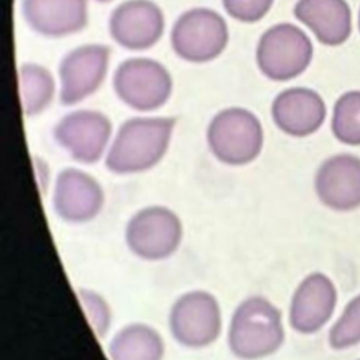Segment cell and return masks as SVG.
Returning <instances> with one entry per match:
<instances>
[{
    "instance_id": "obj_10",
    "label": "cell",
    "mask_w": 360,
    "mask_h": 360,
    "mask_svg": "<svg viewBox=\"0 0 360 360\" xmlns=\"http://www.w3.org/2000/svg\"><path fill=\"white\" fill-rule=\"evenodd\" d=\"M108 60L107 45L86 44L68 52L59 65L60 103L73 105L93 94L107 75Z\"/></svg>"
},
{
    "instance_id": "obj_25",
    "label": "cell",
    "mask_w": 360,
    "mask_h": 360,
    "mask_svg": "<svg viewBox=\"0 0 360 360\" xmlns=\"http://www.w3.org/2000/svg\"><path fill=\"white\" fill-rule=\"evenodd\" d=\"M359 28H360V13H359Z\"/></svg>"
},
{
    "instance_id": "obj_1",
    "label": "cell",
    "mask_w": 360,
    "mask_h": 360,
    "mask_svg": "<svg viewBox=\"0 0 360 360\" xmlns=\"http://www.w3.org/2000/svg\"><path fill=\"white\" fill-rule=\"evenodd\" d=\"M176 125L173 117H134L122 122L107 150L105 166L115 174L142 173L166 155Z\"/></svg>"
},
{
    "instance_id": "obj_22",
    "label": "cell",
    "mask_w": 360,
    "mask_h": 360,
    "mask_svg": "<svg viewBox=\"0 0 360 360\" xmlns=\"http://www.w3.org/2000/svg\"><path fill=\"white\" fill-rule=\"evenodd\" d=\"M77 297L86 318L97 338H104L111 325V308L103 295L89 288H79Z\"/></svg>"
},
{
    "instance_id": "obj_7",
    "label": "cell",
    "mask_w": 360,
    "mask_h": 360,
    "mask_svg": "<svg viewBox=\"0 0 360 360\" xmlns=\"http://www.w3.org/2000/svg\"><path fill=\"white\" fill-rule=\"evenodd\" d=\"M112 86L118 98L136 111H153L172 94V76L158 60L129 58L114 72Z\"/></svg>"
},
{
    "instance_id": "obj_24",
    "label": "cell",
    "mask_w": 360,
    "mask_h": 360,
    "mask_svg": "<svg viewBox=\"0 0 360 360\" xmlns=\"http://www.w3.org/2000/svg\"><path fill=\"white\" fill-rule=\"evenodd\" d=\"M97 1H100V3H108V1H111V0H97Z\"/></svg>"
},
{
    "instance_id": "obj_23",
    "label": "cell",
    "mask_w": 360,
    "mask_h": 360,
    "mask_svg": "<svg viewBox=\"0 0 360 360\" xmlns=\"http://www.w3.org/2000/svg\"><path fill=\"white\" fill-rule=\"evenodd\" d=\"M274 0H222L225 11L242 22H256L271 8Z\"/></svg>"
},
{
    "instance_id": "obj_5",
    "label": "cell",
    "mask_w": 360,
    "mask_h": 360,
    "mask_svg": "<svg viewBox=\"0 0 360 360\" xmlns=\"http://www.w3.org/2000/svg\"><path fill=\"white\" fill-rule=\"evenodd\" d=\"M228 25L224 17L207 7L184 11L173 24L172 48L187 62L202 63L219 56L228 44Z\"/></svg>"
},
{
    "instance_id": "obj_18",
    "label": "cell",
    "mask_w": 360,
    "mask_h": 360,
    "mask_svg": "<svg viewBox=\"0 0 360 360\" xmlns=\"http://www.w3.org/2000/svg\"><path fill=\"white\" fill-rule=\"evenodd\" d=\"M110 360H162L165 342L160 333L142 322L121 328L108 345Z\"/></svg>"
},
{
    "instance_id": "obj_16",
    "label": "cell",
    "mask_w": 360,
    "mask_h": 360,
    "mask_svg": "<svg viewBox=\"0 0 360 360\" xmlns=\"http://www.w3.org/2000/svg\"><path fill=\"white\" fill-rule=\"evenodd\" d=\"M21 13L39 35L59 38L86 27L87 0H22Z\"/></svg>"
},
{
    "instance_id": "obj_19",
    "label": "cell",
    "mask_w": 360,
    "mask_h": 360,
    "mask_svg": "<svg viewBox=\"0 0 360 360\" xmlns=\"http://www.w3.org/2000/svg\"><path fill=\"white\" fill-rule=\"evenodd\" d=\"M18 89L22 112L31 117L51 104L55 96V80L46 68L27 62L18 68Z\"/></svg>"
},
{
    "instance_id": "obj_17",
    "label": "cell",
    "mask_w": 360,
    "mask_h": 360,
    "mask_svg": "<svg viewBox=\"0 0 360 360\" xmlns=\"http://www.w3.org/2000/svg\"><path fill=\"white\" fill-rule=\"evenodd\" d=\"M294 15L323 45L338 46L352 32V11L346 0H298Z\"/></svg>"
},
{
    "instance_id": "obj_20",
    "label": "cell",
    "mask_w": 360,
    "mask_h": 360,
    "mask_svg": "<svg viewBox=\"0 0 360 360\" xmlns=\"http://www.w3.org/2000/svg\"><path fill=\"white\" fill-rule=\"evenodd\" d=\"M332 132L346 145H360V91L352 90L342 94L333 107Z\"/></svg>"
},
{
    "instance_id": "obj_21",
    "label": "cell",
    "mask_w": 360,
    "mask_h": 360,
    "mask_svg": "<svg viewBox=\"0 0 360 360\" xmlns=\"http://www.w3.org/2000/svg\"><path fill=\"white\" fill-rule=\"evenodd\" d=\"M360 343V294L352 298L329 332L333 349H347Z\"/></svg>"
},
{
    "instance_id": "obj_12",
    "label": "cell",
    "mask_w": 360,
    "mask_h": 360,
    "mask_svg": "<svg viewBox=\"0 0 360 360\" xmlns=\"http://www.w3.org/2000/svg\"><path fill=\"white\" fill-rule=\"evenodd\" d=\"M52 204L59 218L66 222L82 224L100 214L104 191L91 174L76 167H68L56 176Z\"/></svg>"
},
{
    "instance_id": "obj_15",
    "label": "cell",
    "mask_w": 360,
    "mask_h": 360,
    "mask_svg": "<svg viewBox=\"0 0 360 360\" xmlns=\"http://www.w3.org/2000/svg\"><path fill=\"white\" fill-rule=\"evenodd\" d=\"M271 117L280 131L302 138L321 128L326 117V105L315 90L291 87L274 97Z\"/></svg>"
},
{
    "instance_id": "obj_9",
    "label": "cell",
    "mask_w": 360,
    "mask_h": 360,
    "mask_svg": "<svg viewBox=\"0 0 360 360\" xmlns=\"http://www.w3.org/2000/svg\"><path fill=\"white\" fill-rule=\"evenodd\" d=\"M108 117L94 110H77L66 114L53 128V138L72 159L84 165L98 162L111 138Z\"/></svg>"
},
{
    "instance_id": "obj_14",
    "label": "cell",
    "mask_w": 360,
    "mask_h": 360,
    "mask_svg": "<svg viewBox=\"0 0 360 360\" xmlns=\"http://www.w3.org/2000/svg\"><path fill=\"white\" fill-rule=\"evenodd\" d=\"M315 193L321 202L335 211L360 207V158L342 153L326 159L315 174Z\"/></svg>"
},
{
    "instance_id": "obj_3",
    "label": "cell",
    "mask_w": 360,
    "mask_h": 360,
    "mask_svg": "<svg viewBox=\"0 0 360 360\" xmlns=\"http://www.w3.org/2000/svg\"><path fill=\"white\" fill-rule=\"evenodd\" d=\"M264 141L260 120L243 107H229L217 112L207 128L211 153L229 166L253 162L262 152Z\"/></svg>"
},
{
    "instance_id": "obj_11",
    "label": "cell",
    "mask_w": 360,
    "mask_h": 360,
    "mask_svg": "<svg viewBox=\"0 0 360 360\" xmlns=\"http://www.w3.org/2000/svg\"><path fill=\"white\" fill-rule=\"evenodd\" d=\"M108 31L122 48L143 51L160 39L165 31V17L152 0H125L112 10Z\"/></svg>"
},
{
    "instance_id": "obj_2",
    "label": "cell",
    "mask_w": 360,
    "mask_h": 360,
    "mask_svg": "<svg viewBox=\"0 0 360 360\" xmlns=\"http://www.w3.org/2000/svg\"><path fill=\"white\" fill-rule=\"evenodd\" d=\"M284 343L281 312L267 298H245L233 311L228 328V345L242 360H259L276 353Z\"/></svg>"
},
{
    "instance_id": "obj_8",
    "label": "cell",
    "mask_w": 360,
    "mask_h": 360,
    "mask_svg": "<svg viewBox=\"0 0 360 360\" xmlns=\"http://www.w3.org/2000/svg\"><path fill=\"white\" fill-rule=\"evenodd\" d=\"M169 329L181 346L191 349L210 346L222 330V314L217 298L202 290L184 292L170 308Z\"/></svg>"
},
{
    "instance_id": "obj_13",
    "label": "cell",
    "mask_w": 360,
    "mask_h": 360,
    "mask_svg": "<svg viewBox=\"0 0 360 360\" xmlns=\"http://www.w3.org/2000/svg\"><path fill=\"white\" fill-rule=\"evenodd\" d=\"M338 292L333 281L323 273L308 274L295 288L288 321L298 333L318 332L332 316L336 307Z\"/></svg>"
},
{
    "instance_id": "obj_4",
    "label": "cell",
    "mask_w": 360,
    "mask_h": 360,
    "mask_svg": "<svg viewBox=\"0 0 360 360\" xmlns=\"http://www.w3.org/2000/svg\"><path fill=\"white\" fill-rule=\"evenodd\" d=\"M312 53V42L301 28L280 22L262 34L256 46V63L270 80L287 82L305 72Z\"/></svg>"
},
{
    "instance_id": "obj_6",
    "label": "cell",
    "mask_w": 360,
    "mask_h": 360,
    "mask_svg": "<svg viewBox=\"0 0 360 360\" xmlns=\"http://www.w3.org/2000/svg\"><path fill=\"white\" fill-rule=\"evenodd\" d=\"M183 225L179 215L163 205H149L136 211L125 226L129 250L145 260H163L180 246Z\"/></svg>"
}]
</instances>
